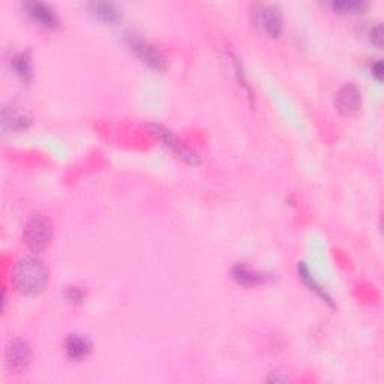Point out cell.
Returning a JSON list of instances; mask_svg holds the SVG:
<instances>
[{
	"label": "cell",
	"mask_w": 384,
	"mask_h": 384,
	"mask_svg": "<svg viewBox=\"0 0 384 384\" xmlns=\"http://www.w3.org/2000/svg\"><path fill=\"white\" fill-rule=\"evenodd\" d=\"M2 124L5 129L20 133V131H26L30 126L32 117L26 111L11 105V107H5L2 111Z\"/></svg>",
	"instance_id": "obj_9"
},
{
	"label": "cell",
	"mask_w": 384,
	"mask_h": 384,
	"mask_svg": "<svg viewBox=\"0 0 384 384\" xmlns=\"http://www.w3.org/2000/svg\"><path fill=\"white\" fill-rule=\"evenodd\" d=\"M335 107L342 116H357L362 110V92L354 83L344 84L335 95Z\"/></svg>",
	"instance_id": "obj_6"
},
{
	"label": "cell",
	"mask_w": 384,
	"mask_h": 384,
	"mask_svg": "<svg viewBox=\"0 0 384 384\" xmlns=\"http://www.w3.org/2000/svg\"><path fill=\"white\" fill-rule=\"evenodd\" d=\"M24 10H26L29 17L39 23L41 26L48 27V29H57L62 24V20L57 15L56 10L45 2H27L24 3Z\"/></svg>",
	"instance_id": "obj_8"
},
{
	"label": "cell",
	"mask_w": 384,
	"mask_h": 384,
	"mask_svg": "<svg viewBox=\"0 0 384 384\" xmlns=\"http://www.w3.org/2000/svg\"><path fill=\"white\" fill-rule=\"evenodd\" d=\"M12 68L15 74L23 80L29 81L34 76V63H32V57L29 52H21L12 57Z\"/></svg>",
	"instance_id": "obj_13"
},
{
	"label": "cell",
	"mask_w": 384,
	"mask_h": 384,
	"mask_svg": "<svg viewBox=\"0 0 384 384\" xmlns=\"http://www.w3.org/2000/svg\"><path fill=\"white\" fill-rule=\"evenodd\" d=\"M299 275H300L302 280H304V282L308 285V287H311V290H314L318 294V296H320L321 299H324V302H328V304L332 305V306L335 305L330 294L326 291V289H323L320 284L315 281V278L313 276L311 271H309L308 266L305 263H299Z\"/></svg>",
	"instance_id": "obj_14"
},
{
	"label": "cell",
	"mask_w": 384,
	"mask_h": 384,
	"mask_svg": "<svg viewBox=\"0 0 384 384\" xmlns=\"http://www.w3.org/2000/svg\"><path fill=\"white\" fill-rule=\"evenodd\" d=\"M50 281V271L41 258L35 256L21 257L14 266L12 284L17 291L34 296L44 291Z\"/></svg>",
	"instance_id": "obj_1"
},
{
	"label": "cell",
	"mask_w": 384,
	"mask_h": 384,
	"mask_svg": "<svg viewBox=\"0 0 384 384\" xmlns=\"http://www.w3.org/2000/svg\"><path fill=\"white\" fill-rule=\"evenodd\" d=\"M53 234V223L44 215L32 216L23 230L24 242L34 252H41L50 247Z\"/></svg>",
	"instance_id": "obj_2"
},
{
	"label": "cell",
	"mask_w": 384,
	"mask_h": 384,
	"mask_svg": "<svg viewBox=\"0 0 384 384\" xmlns=\"http://www.w3.org/2000/svg\"><path fill=\"white\" fill-rule=\"evenodd\" d=\"M87 8L98 20L104 23H117L122 17L119 8L111 2H91Z\"/></svg>",
	"instance_id": "obj_12"
},
{
	"label": "cell",
	"mask_w": 384,
	"mask_h": 384,
	"mask_svg": "<svg viewBox=\"0 0 384 384\" xmlns=\"http://www.w3.org/2000/svg\"><path fill=\"white\" fill-rule=\"evenodd\" d=\"M32 359V350L29 342L23 339H14L6 347L5 361L8 368L14 372H21L26 370Z\"/></svg>",
	"instance_id": "obj_7"
},
{
	"label": "cell",
	"mask_w": 384,
	"mask_h": 384,
	"mask_svg": "<svg viewBox=\"0 0 384 384\" xmlns=\"http://www.w3.org/2000/svg\"><path fill=\"white\" fill-rule=\"evenodd\" d=\"M233 278L236 282L243 285V287H254V285L264 282L267 280V275L248 264L239 263L233 267Z\"/></svg>",
	"instance_id": "obj_10"
},
{
	"label": "cell",
	"mask_w": 384,
	"mask_h": 384,
	"mask_svg": "<svg viewBox=\"0 0 384 384\" xmlns=\"http://www.w3.org/2000/svg\"><path fill=\"white\" fill-rule=\"evenodd\" d=\"M65 351L72 361H81L91 354L92 342L81 335H69L65 341Z\"/></svg>",
	"instance_id": "obj_11"
},
{
	"label": "cell",
	"mask_w": 384,
	"mask_h": 384,
	"mask_svg": "<svg viewBox=\"0 0 384 384\" xmlns=\"http://www.w3.org/2000/svg\"><path fill=\"white\" fill-rule=\"evenodd\" d=\"M256 26L271 38H278L282 32V14L275 5H257L252 11Z\"/></svg>",
	"instance_id": "obj_4"
},
{
	"label": "cell",
	"mask_w": 384,
	"mask_h": 384,
	"mask_svg": "<svg viewBox=\"0 0 384 384\" xmlns=\"http://www.w3.org/2000/svg\"><path fill=\"white\" fill-rule=\"evenodd\" d=\"M332 8L339 12H350V14H357L362 12L366 3L361 2V0H337V2H332Z\"/></svg>",
	"instance_id": "obj_15"
},
{
	"label": "cell",
	"mask_w": 384,
	"mask_h": 384,
	"mask_svg": "<svg viewBox=\"0 0 384 384\" xmlns=\"http://www.w3.org/2000/svg\"><path fill=\"white\" fill-rule=\"evenodd\" d=\"M371 69H372V76L377 78L379 81H381L383 80V63H381V60H377L375 63H372Z\"/></svg>",
	"instance_id": "obj_18"
},
{
	"label": "cell",
	"mask_w": 384,
	"mask_h": 384,
	"mask_svg": "<svg viewBox=\"0 0 384 384\" xmlns=\"http://www.w3.org/2000/svg\"><path fill=\"white\" fill-rule=\"evenodd\" d=\"M65 296L72 304H83L87 297L86 290H83V287H77V285H69V287L65 290Z\"/></svg>",
	"instance_id": "obj_16"
},
{
	"label": "cell",
	"mask_w": 384,
	"mask_h": 384,
	"mask_svg": "<svg viewBox=\"0 0 384 384\" xmlns=\"http://www.w3.org/2000/svg\"><path fill=\"white\" fill-rule=\"evenodd\" d=\"M125 39L128 47L131 48V52H133L143 63H146L147 67L155 71L166 69L167 67L166 56L161 53L158 47H155L153 44L149 43V41L143 39L140 35L134 34V32H128Z\"/></svg>",
	"instance_id": "obj_3"
},
{
	"label": "cell",
	"mask_w": 384,
	"mask_h": 384,
	"mask_svg": "<svg viewBox=\"0 0 384 384\" xmlns=\"http://www.w3.org/2000/svg\"><path fill=\"white\" fill-rule=\"evenodd\" d=\"M147 128H149L150 133L155 137H157L158 140L167 147V149L173 150L179 158L185 159L186 162H190V164H197V162H199L197 153H195L194 150H191L190 147H186L185 144H182L181 142H179L177 138H176V135L171 133L170 129H167L166 126H162L159 124H149V125H147Z\"/></svg>",
	"instance_id": "obj_5"
},
{
	"label": "cell",
	"mask_w": 384,
	"mask_h": 384,
	"mask_svg": "<svg viewBox=\"0 0 384 384\" xmlns=\"http://www.w3.org/2000/svg\"><path fill=\"white\" fill-rule=\"evenodd\" d=\"M383 29H381V24L377 23L375 26H372L370 29V41L374 44V45H377L379 48H381L383 45Z\"/></svg>",
	"instance_id": "obj_17"
}]
</instances>
